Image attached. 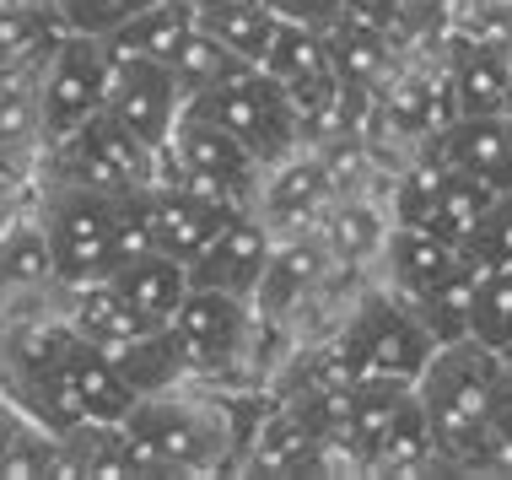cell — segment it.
I'll return each mask as SVG.
<instances>
[{
  "instance_id": "33",
  "label": "cell",
  "mask_w": 512,
  "mask_h": 480,
  "mask_svg": "<svg viewBox=\"0 0 512 480\" xmlns=\"http://www.w3.org/2000/svg\"><path fill=\"white\" fill-rule=\"evenodd\" d=\"M54 443H60V475H130L119 421H81L71 432H54Z\"/></svg>"
},
{
  "instance_id": "27",
  "label": "cell",
  "mask_w": 512,
  "mask_h": 480,
  "mask_svg": "<svg viewBox=\"0 0 512 480\" xmlns=\"http://www.w3.org/2000/svg\"><path fill=\"white\" fill-rule=\"evenodd\" d=\"M65 378L76 383L81 405H87V421H124V410H130L141 394L130 389V378L119 373V362L98 346H87V340L76 335L71 356H65Z\"/></svg>"
},
{
  "instance_id": "24",
  "label": "cell",
  "mask_w": 512,
  "mask_h": 480,
  "mask_svg": "<svg viewBox=\"0 0 512 480\" xmlns=\"http://www.w3.org/2000/svg\"><path fill=\"white\" fill-rule=\"evenodd\" d=\"M437 464V443H432V421H426L421 400H410L389 416V427L367 443L362 454V470L367 475H421Z\"/></svg>"
},
{
  "instance_id": "21",
  "label": "cell",
  "mask_w": 512,
  "mask_h": 480,
  "mask_svg": "<svg viewBox=\"0 0 512 480\" xmlns=\"http://www.w3.org/2000/svg\"><path fill=\"white\" fill-rule=\"evenodd\" d=\"M108 281H114V292L141 313L146 324L162 329L178 313V303H184V292H189V265H184V259H173V254L146 249V254L124 259Z\"/></svg>"
},
{
  "instance_id": "36",
  "label": "cell",
  "mask_w": 512,
  "mask_h": 480,
  "mask_svg": "<svg viewBox=\"0 0 512 480\" xmlns=\"http://www.w3.org/2000/svg\"><path fill=\"white\" fill-rule=\"evenodd\" d=\"M442 33H459L486 49H507L512 44V0H442Z\"/></svg>"
},
{
  "instance_id": "23",
  "label": "cell",
  "mask_w": 512,
  "mask_h": 480,
  "mask_svg": "<svg viewBox=\"0 0 512 480\" xmlns=\"http://www.w3.org/2000/svg\"><path fill=\"white\" fill-rule=\"evenodd\" d=\"M389 227H394L389 216L362 195H335L324 205V216H318V238H324L329 259H335V265H351V270L378 259Z\"/></svg>"
},
{
  "instance_id": "3",
  "label": "cell",
  "mask_w": 512,
  "mask_h": 480,
  "mask_svg": "<svg viewBox=\"0 0 512 480\" xmlns=\"http://www.w3.org/2000/svg\"><path fill=\"white\" fill-rule=\"evenodd\" d=\"M184 108H195V114H205L211 125L232 130L248 152L259 157V168L302 146V114H297V103L286 98V92L275 87V81L259 71L254 60H232L227 71H221L205 92H195Z\"/></svg>"
},
{
  "instance_id": "22",
  "label": "cell",
  "mask_w": 512,
  "mask_h": 480,
  "mask_svg": "<svg viewBox=\"0 0 512 480\" xmlns=\"http://www.w3.org/2000/svg\"><path fill=\"white\" fill-rule=\"evenodd\" d=\"M324 49H329V71H335L340 87H351V92H378V81L394 71V60H399V38L394 33H378V27H356V22H345L335 17L324 27Z\"/></svg>"
},
{
  "instance_id": "28",
  "label": "cell",
  "mask_w": 512,
  "mask_h": 480,
  "mask_svg": "<svg viewBox=\"0 0 512 480\" xmlns=\"http://www.w3.org/2000/svg\"><path fill=\"white\" fill-rule=\"evenodd\" d=\"M275 22L281 17H275L265 0H200L195 6L200 33H211L232 60H254V65H259V54H265V44H270Z\"/></svg>"
},
{
  "instance_id": "32",
  "label": "cell",
  "mask_w": 512,
  "mask_h": 480,
  "mask_svg": "<svg viewBox=\"0 0 512 480\" xmlns=\"http://www.w3.org/2000/svg\"><path fill=\"white\" fill-rule=\"evenodd\" d=\"M415 394L410 378H394V373H362L351 383V421H345V443L356 448V459L367 454V443L389 427V416Z\"/></svg>"
},
{
  "instance_id": "10",
  "label": "cell",
  "mask_w": 512,
  "mask_h": 480,
  "mask_svg": "<svg viewBox=\"0 0 512 480\" xmlns=\"http://www.w3.org/2000/svg\"><path fill=\"white\" fill-rule=\"evenodd\" d=\"M178 108H184V98H178L168 65L162 60H135V65H119L114 81H108L103 114L130 130L141 146L162 152V141H168L173 125H178Z\"/></svg>"
},
{
  "instance_id": "4",
  "label": "cell",
  "mask_w": 512,
  "mask_h": 480,
  "mask_svg": "<svg viewBox=\"0 0 512 480\" xmlns=\"http://www.w3.org/2000/svg\"><path fill=\"white\" fill-rule=\"evenodd\" d=\"M38 222H44V238L54 254V286L60 292L103 281L114 270V195L54 178Z\"/></svg>"
},
{
  "instance_id": "42",
  "label": "cell",
  "mask_w": 512,
  "mask_h": 480,
  "mask_svg": "<svg viewBox=\"0 0 512 480\" xmlns=\"http://www.w3.org/2000/svg\"><path fill=\"white\" fill-rule=\"evenodd\" d=\"M22 427V410L17 405H0V448H6V437Z\"/></svg>"
},
{
  "instance_id": "17",
  "label": "cell",
  "mask_w": 512,
  "mask_h": 480,
  "mask_svg": "<svg viewBox=\"0 0 512 480\" xmlns=\"http://www.w3.org/2000/svg\"><path fill=\"white\" fill-rule=\"evenodd\" d=\"M259 71L297 103V114L335 81L324 33H318V27H302V22H275L270 44H265V54H259Z\"/></svg>"
},
{
  "instance_id": "45",
  "label": "cell",
  "mask_w": 512,
  "mask_h": 480,
  "mask_svg": "<svg viewBox=\"0 0 512 480\" xmlns=\"http://www.w3.org/2000/svg\"><path fill=\"white\" fill-rule=\"evenodd\" d=\"M507 119H512V114H507Z\"/></svg>"
},
{
  "instance_id": "44",
  "label": "cell",
  "mask_w": 512,
  "mask_h": 480,
  "mask_svg": "<svg viewBox=\"0 0 512 480\" xmlns=\"http://www.w3.org/2000/svg\"><path fill=\"white\" fill-rule=\"evenodd\" d=\"M507 65H512V44H507Z\"/></svg>"
},
{
  "instance_id": "15",
  "label": "cell",
  "mask_w": 512,
  "mask_h": 480,
  "mask_svg": "<svg viewBox=\"0 0 512 480\" xmlns=\"http://www.w3.org/2000/svg\"><path fill=\"white\" fill-rule=\"evenodd\" d=\"M437 60H442V71H448L459 114H512L507 49H486V44H469V38H459V33H442L437 38Z\"/></svg>"
},
{
  "instance_id": "30",
  "label": "cell",
  "mask_w": 512,
  "mask_h": 480,
  "mask_svg": "<svg viewBox=\"0 0 512 480\" xmlns=\"http://www.w3.org/2000/svg\"><path fill=\"white\" fill-rule=\"evenodd\" d=\"M496 200V189H486L480 178H469L459 168H442V184H437V200L432 211H426V232H437L442 243H453V249H464L469 238H475L480 216H486V205Z\"/></svg>"
},
{
  "instance_id": "7",
  "label": "cell",
  "mask_w": 512,
  "mask_h": 480,
  "mask_svg": "<svg viewBox=\"0 0 512 480\" xmlns=\"http://www.w3.org/2000/svg\"><path fill=\"white\" fill-rule=\"evenodd\" d=\"M248 324H254V303L216 286H189L178 313L168 319V335L178 356H184L189 378L195 373H227L248 346Z\"/></svg>"
},
{
  "instance_id": "34",
  "label": "cell",
  "mask_w": 512,
  "mask_h": 480,
  "mask_svg": "<svg viewBox=\"0 0 512 480\" xmlns=\"http://www.w3.org/2000/svg\"><path fill=\"white\" fill-rule=\"evenodd\" d=\"M469 340L486 351H507L512 346V265L486 270L469 308Z\"/></svg>"
},
{
  "instance_id": "5",
  "label": "cell",
  "mask_w": 512,
  "mask_h": 480,
  "mask_svg": "<svg viewBox=\"0 0 512 480\" xmlns=\"http://www.w3.org/2000/svg\"><path fill=\"white\" fill-rule=\"evenodd\" d=\"M49 157L60 168V184H81L98 189V195H130V189H146L157 178V152L141 146L108 114H92L87 125L60 135L49 146Z\"/></svg>"
},
{
  "instance_id": "8",
  "label": "cell",
  "mask_w": 512,
  "mask_h": 480,
  "mask_svg": "<svg viewBox=\"0 0 512 480\" xmlns=\"http://www.w3.org/2000/svg\"><path fill=\"white\" fill-rule=\"evenodd\" d=\"M335 195H340V184H335L329 157L318 146H297V152H286V157L259 168L254 205L248 211L270 227V238H286V232H308Z\"/></svg>"
},
{
  "instance_id": "6",
  "label": "cell",
  "mask_w": 512,
  "mask_h": 480,
  "mask_svg": "<svg viewBox=\"0 0 512 480\" xmlns=\"http://www.w3.org/2000/svg\"><path fill=\"white\" fill-rule=\"evenodd\" d=\"M108 81H114V71H108L98 38L65 33L38 71V141L54 146L60 135L87 125L92 114H103Z\"/></svg>"
},
{
  "instance_id": "41",
  "label": "cell",
  "mask_w": 512,
  "mask_h": 480,
  "mask_svg": "<svg viewBox=\"0 0 512 480\" xmlns=\"http://www.w3.org/2000/svg\"><path fill=\"white\" fill-rule=\"evenodd\" d=\"M265 6L281 22H302V27H318V33L340 17V0H265Z\"/></svg>"
},
{
  "instance_id": "37",
  "label": "cell",
  "mask_w": 512,
  "mask_h": 480,
  "mask_svg": "<svg viewBox=\"0 0 512 480\" xmlns=\"http://www.w3.org/2000/svg\"><path fill=\"white\" fill-rule=\"evenodd\" d=\"M437 184H442V162L432 152H421L415 162H405L394 178V200H389V222L394 227H421L426 222V211H432V200H437Z\"/></svg>"
},
{
  "instance_id": "9",
  "label": "cell",
  "mask_w": 512,
  "mask_h": 480,
  "mask_svg": "<svg viewBox=\"0 0 512 480\" xmlns=\"http://www.w3.org/2000/svg\"><path fill=\"white\" fill-rule=\"evenodd\" d=\"M362 340V356H367V373H394V378H421L426 356L437 351V340L426 335V324L415 319L410 303H399L394 292H378L367 297L362 308L345 319Z\"/></svg>"
},
{
  "instance_id": "25",
  "label": "cell",
  "mask_w": 512,
  "mask_h": 480,
  "mask_svg": "<svg viewBox=\"0 0 512 480\" xmlns=\"http://www.w3.org/2000/svg\"><path fill=\"white\" fill-rule=\"evenodd\" d=\"M65 324H71L87 346H98V351H114V346H124V340L157 329V324H146L141 313L124 303L108 276L87 281V286H71V313H65Z\"/></svg>"
},
{
  "instance_id": "12",
  "label": "cell",
  "mask_w": 512,
  "mask_h": 480,
  "mask_svg": "<svg viewBox=\"0 0 512 480\" xmlns=\"http://www.w3.org/2000/svg\"><path fill=\"white\" fill-rule=\"evenodd\" d=\"M421 152H432L442 168H459L469 178H480L496 195L512 189V119L507 114H459Z\"/></svg>"
},
{
  "instance_id": "16",
  "label": "cell",
  "mask_w": 512,
  "mask_h": 480,
  "mask_svg": "<svg viewBox=\"0 0 512 480\" xmlns=\"http://www.w3.org/2000/svg\"><path fill=\"white\" fill-rule=\"evenodd\" d=\"M459 254L464 249L442 243L437 232H426V227H389V238H383V249L372 265L383 270V292H394L399 303H421V297L459 265Z\"/></svg>"
},
{
  "instance_id": "20",
  "label": "cell",
  "mask_w": 512,
  "mask_h": 480,
  "mask_svg": "<svg viewBox=\"0 0 512 480\" xmlns=\"http://www.w3.org/2000/svg\"><path fill=\"white\" fill-rule=\"evenodd\" d=\"M313 459H318V437L308 432V421L281 400L254 421L238 464H248V470H259V475H313Z\"/></svg>"
},
{
  "instance_id": "38",
  "label": "cell",
  "mask_w": 512,
  "mask_h": 480,
  "mask_svg": "<svg viewBox=\"0 0 512 480\" xmlns=\"http://www.w3.org/2000/svg\"><path fill=\"white\" fill-rule=\"evenodd\" d=\"M60 6V22L65 33H81V38H108L119 33L135 11H146L151 0H54Z\"/></svg>"
},
{
  "instance_id": "13",
  "label": "cell",
  "mask_w": 512,
  "mask_h": 480,
  "mask_svg": "<svg viewBox=\"0 0 512 480\" xmlns=\"http://www.w3.org/2000/svg\"><path fill=\"white\" fill-rule=\"evenodd\" d=\"M329 270H335V259H329L318 232H286V238L270 243L265 276H259L248 303L265 313V319H286V313H297L329 281Z\"/></svg>"
},
{
  "instance_id": "2",
  "label": "cell",
  "mask_w": 512,
  "mask_h": 480,
  "mask_svg": "<svg viewBox=\"0 0 512 480\" xmlns=\"http://www.w3.org/2000/svg\"><path fill=\"white\" fill-rule=\"evenodd\" d=\"M130 475H205L232 464V416L221 400L200 394H141L119 421Z\"/></svg>"
},
{
  "instance_id": "14",
  "label": "cell",
  "mask_w": 512,
  "mask_h": 480,
  "mask_svg": "<svg viewBox=\"0 0 512 480\" xmlns=\"http://www.w3.org/2000/svg\"><path fill=\"white\" fill-rule=\"evenodd\" d=\"M157 162H173V168H189V173H216V178H227V184L248 189V205H254L259 157L248 152L232 130L211 125V119L195 114V108H178V125H173L168 141H162Z\"/></svg>"
},
{
  "instance_id": "31",
  "label": "cell",
  "mask_w": 512,
  "mask_h": 480,
  "mask_svg": "<svg viewBox=\"0 0 512 480\" xmlns=\"http://www.w3.org/2000/svg\"><path fill=\"white\" fill-rule=\"evenodd\" d=\"M54 286V254L38 216H22L0 232V297L6 292H44Z\"/></svg>"
},
{
  "instance_id": "18",
  "label": "cell",
  "mask_w": 512,
  "mask_h": 480,
  "mask_svg": "<svg viewBox=\"0 0 512 480\" xmlns=\"http://www.w3.org/2000/svg\"><path fill=\"white\" fill-rule=\"evenodd\" d=\"M221 222H227V211H211V205H200L195 195H184V189L146 184V232H151V249L157 254H173L189 265V259L211 243V232Z\"/></svg>"
},
{
  "instance_id": "35",
  "label": "cell",
  "mask_w": 512,
  "mask_h": 480,
  "mask_svg": "<svg viewBox=\"0 0 512 480\" xmlns=\"http://www.w3.org/2000/svg\"><path fill=\"white\" fill-rule=\"evenodd\" d=\"M162 65H168V76H173L178 98L189 103L195 92H205V87H211V81H216L221 71H227V65H232V54L221 49L211 33H200V27H189V33L178 38V49H173Z\"/></svg>"
},
{
  "instance_id": "43",
  "label": "cell",
  "mask_w": 512,
  "mask_h": 480,
  "mask_svg": "<svg viewBox=\"0 0 512 480\" xmlns=\"http://www.w3.org/2000/svg\"><path fill=\"white\" fill-rule=\"evenodd\" d=\"M496 356H502V367H507V378H512V346H507V351H496Z\"/></svg>"
},
{
  "instance_id": "19",
  "label": "cell",
  "mask_w": 512,
  "mask_h": 480,
  "mask_svg": "<svg viewBox=\"0 0 512 480\" xmlns=\"http://www.w3.org/2000/svg\"><path fill=\"white\" fill-rule=\"evenodd\" d=\"M189 27H195V0H151L146 11H135L119 33L98 38V44L108 71H119V65H135V60H168Z\"/></svg>"
},
{
  "instance_id": "29",
  "label": "cell",
  "mask_w": 512,
  "mask_h": 480,
  "mask_svg": "<svg viewBox=\"0 0 512 480\" xmlns=\"http://www.w3.org/2000/svg\"><path fill=\"white\" fill-rule=\"evenodd\" d=\"M480 276H486V265H475L469 254H459V265H453L448 276L421 297V303H410L415 319L426 324V335H432L437 346H448V340H469V308H475Z\"/></svg>"
},
{
  "instance_id": "26",
  "label": "cell",
  "mask_w": 512,
  "mask_h": 480,
  "mask_svg": "<svg viewBox=\"0 0 512 480\" xmlns=\"http://www.w3.org/2000/svg\"><path fill=\"white\" fill-rule=\"evenodd\" d=\"M60 38L65 22L54 0H0V71L44 65Z\"/></svg>"
},
{
  "instance_id": "39",
  "label": "cell",
  "mask_w": 512,
  "mask_h": 480,
  "mask_svg": "<svg viewBox=\"0 0 512 480\" xmlns=\"http://www.w3.org/2000/svg\"><path fill=\"white\" fill-rule=\"evenodd\" d=\"M464 254L475 259V265H486V270L512 265V189H502V195L486 205V216H480L475 238L464 243Z\"/></svg>"
},
{
  "instance_id": "40",
  "label": "cell",
  "mask_w": 512,
  "mask_h": 480,
  "mask_svg": "<svg viewBox=\"0 0 512 480\" xmlns=\"http://www.w3.org/2000/svg\"><path fill=\"white\" fill-rule=\"evenodd\" d=\"M475 470H502V475H512V394H507V405L496 410L486 443H480V454H475Z\"/></svg>"
},
{
  "instance_id": "11",
  "label": "cell",
  "mask_w": 512,
  "mask_h": 480,
  "mask_svg": "<svg viewBox=\"0 0 512 480\" xmlns=\"http://www.w3.org/2000/svg\"><path fill=\"white\" fill-rule=\"evenodd\" d=\"M270 243H275L270 227L254 211L227 216L211 232V243L189 259V286H216V292H232V297H254L259 276H265Z\"/></svg>"
},
{
  "instance_id": "1",
  "label": "cell",
  "mask_w": 512,
  "mask_h": 480,
  "mask_svg": "<svg viewBox=\"0 0 512 480\" xmlns=\"http://www.w3.org/2000/svg\"><path fill=\"white\" fill-rule=\"evenodd\" d=\"M507 394H512V378L502 356L475 346V340H448V346L426 356L421 378H415V400L432 421L437 464L475 470V454L486 443L496 410L507 405Z\"/></svg>"
}]
</instances>
